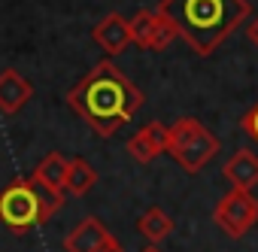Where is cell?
<instances>
[{
    "instance_id": "3",
    "label": "cell",
    "mask_w": 258,
    "mask_h": 252,
    "mask_svg": "<svg viewBox=\"0 0 258 252\" xmlns=\"http://www.w3.org/2000/svg\"><path fill=\"white\" fill-rule=\"evenodd\" d=\"M64 207V198L52 195L46 185H40L34 176L13 179L0 192V222L16 237L34 231L37 225H46L58 210Z\"/></svg>"
},
{
    "instance_id": "17",
    "label": "cell",
    "mask_w": 258,
    "mask_h": 252,
    "mask_svg": "<svg viewBox=\"0 0 258 252\" xmlns=\"http://www.w3.org/2000/svg\"><path fill=\"white\" fill-rule=\"evenodd\" d=\"M246 37H249V43H252V46L258 49V16H255V19L249 22V28H246Z\"/></svg>"
},
{
    "instance_id": "11",
    "label": "cell",
    "mask_w": 258,
    "mask_h": 252,
    "mask_svg": "<svg viewBox=\"0 0 258 252\" xmlns=\"http://www.w3.org/2000/svg\"><path fill=\"white\" fill-rule=\"evenodd\" d=\"M67 161L70 158H64L61 152H49L40 164H37V170H34V179L40 182V185H46L52 195H58V198H64V179H67Z\"/></svg>"
},
{
    "instance_id": "10",
    "label": "cell",
    "mask_w": 258,
    "mask_h": 252,
    "mask_svg": "<svg viewBox=\"0 0 258 252\" xmlns=\"http://www.w3.org/2000/svg\"><path fill=\"white\" fill-rule=\"evenodd\" d=\"M222 176L228 179L231 188H246L252 192L258 185V155L252 149H237L225 164H222Z\"/></svg>"
},
{
    "instance_id": "12",
    "label": "cell",
    "mask_w": 258,
    "mask_h": 252,
    "mask_svg": "<svg viewBox=\"0 0 258 252\" xmlns=\"http://www.w3.org/2000/svg\"><path fill=\"white\" fill-rule=\"evenodd\" d=\"M173 228H176V222H173V216L164 210V207H149L140 219H137V231L149 240V243H161V240H167L170 234H173Z\"/></svg>"
},
{
    "instance_id": "18",
    "label": "cell",
    "mask_w": 258,
    "mask_h": 252,
    "mask_svg": "<svg viewBox=\"0 0 258 252\" xmlns=\"http://www.w3.org/2000/svg\"><path fill=\"white\" fill-rule=\"evenodd\" d=\"M143 252H161V249H155V246H149V249H143Z\"/></svg>"
},
{
    "instance_id": "13",
    "label": "cell",
    "mask_w": 258,
    "mask_h": 252,
    "mask_svg": "<svg viewBox=\"0 0 258 252\" xmlns=\"http://www.w3.org/2000/svg\"><path fill=\"white\" fill-rule=\"evenodd\" d=\"M94 185H97V170H94V167H91L82 155L70 158V161H67V179H64L67 195L82 198V195H88Z\"/></svg>"
},
{
    "instance_id": "6",
    "label": "cell",
    "mask_w": 258,
    "mask_h": 252,
    "mask_svg": "<svg viewBox=\"0 0 258 252\" xmlns=\"http://www.w3.org/2000/svg\"><path fill=\"white\" fill-rule=\"evenodd\" d=\"M64 249H67V252H124L121 240H118L97 216H85V219L64 237Z\"/></svg>"
},
{
    "instance_id": "16",
    "label": "cell",
    "mask_w": 258,
    "mask_h": 252,
    "mask_svg": "<svg viewBox=\"0 0 258 252\" xmlns=\"http://www.w3.org/2000/svg\"><path fill=\"white\" fill-rule=\"evenodd\" d=\"M240 128H243V134L258 146V100L243 112V118H240Z\"/></svg>"
},
{
    "instance_id": "4",
    "label": "cell",
    "mask_w": 258,
    "mask_h": 252,
    "mask_svg": "<svg viewBox=\"0 0 258 252\" xmlns=\"http://www.w3.org/2000/svg\"><path fill=\"white\" fill-rule=\"evenodd\" d=\"M219 152V137L204 128V124L191 115L179 118L176 124H170V143H167V155L188 173H198L207 167L210 158H216Z\"/></svg>"
},
{
    "instance_id": "5",
    "label": "cell",
    "mask_w": 258,
    "mask_h": 252,
    "mask_svg": "<svg viewBox=\"0 0 258 252\" xmlns=\"http://www.w3.org/2000/svg\"><path fill=\"white\" fill-rule=\"evenodd\" d=\"M213 222L222 228V234H228L231 240H240L252 231V225L258 222V201L252 192L246 188H231L213 210Z\"/></svg>"
},
{
    "instance_id": "1",
    "label": "cell",
    "mask_w": 258,
    "mask_h": 252,
    "mask_svg": "<svg viewBox=\"0 0 258 252\" xmlns=\"http://www.w3.org/2000/svg\"><path fill=\"white\" fill-rule=\"evenodd\" d=\"M67 103L97 137H112L140 112L143 91L124 70L103 58L67 91Z\"/></svg>"
},
{
    "instance_id": "14",
    "label": "cell",
    "mask_w": 258,
    "mask_h": 252,
    "mask_svg": "<svg viewBox=\"0 0 258 252\" xmlns=\"http://www.w3.org/2000/svg\"><path fill=\"white\" fill-rule=\"evenodd\" d=\"M173 40H179V25L167 10H155V37H152V52H164Z\"/></svg>"
},
{
    "instance_id": "7",
    "label": "cell",
    "mask_w": 258,
    "mask_h": 252,
    "mask_svg": "<svg viewBox=\"0 0 258 252\" xmlns=\"http://www.w3.org/2000/svg\"><path fill=\"white\" fill-rule=\"evenodd\" d=\"M170 143V128L161 121H149L146 128H140L131 140H127V155L137 164H149L152 158H158L161 152H167Z\"/></svg>"
},
{
    "instance_id": "8",
    "label": "cell",
    "mask_w": 258,
    "mask_h": 252,
    "mask_svg": "<svg viewBox=\"0 0 258 252\" xmlns=\"http://www.w3.org/2000/svg\"><path fill=\"white\" fill-rule=\"evenodd\" d=\"M91 37L106 55H118V52L127 49V43H131V22H127L121 13H106L91 28Z\"/></svg>"
},
{
    "instance_id": "2",
    "label": "cell",
    "mask_w": 258,
    "mask_h": 252,
    "mask_svg": "<svg viewBox=\"0 0 258 252\" xmlns=\"http://www.w3.org/2000/svg\"><path fill=\"white\" fill-rule=\"evenodd\" d=\"M158 7L176 19L179 37L201 58H210L252 16L249 0H161Z\"/></svg>"
},
{
    "instance_id": "9",
    "label": "cell",
    "mask_w": 258,
    "mask_h": 252,
    "mask_svg": "<svg viewBox=\"0 0 258 252\" xmlns=\"http://www.w3.org/2000/svg\"><path fill=\"white\" fill-rule=\"evenodd\" d=\"M34 97V85L13 67L0 70V112L16 115L25 109V103Z\"/></svg>"
},
{
    "instance_id": "15",
    "label": "cell",
    "mask_w": 258,
    "mask_h": 252,
    "mask_svg": "<svg viewBox=\"0 0 258 252\" xmlns=\"http://www.w3.org/2000/svg\"><path fill=\"white\" fill-rule=\"evenodd\" d=\"M152 37H155V10H140L131 19V43L152 52Z\"/></svg>"
}]
</instances>
